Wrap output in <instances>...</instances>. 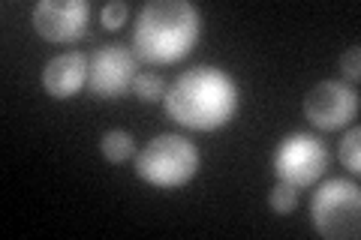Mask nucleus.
Returning a JSON list of instances; mask_svg holds the SVG:
<instances>
[{
	"instance_id": "obj_1",
	"label": "nucleus",
	"mask_w": 361,
	"mask_h": 240,
	"mask_svg": "<svg viewBox=\"0 0 361 240\" xmlns=\"http://www.w3.org/2000/svg\"><path fill=\"white\" fill-rule=\"evenodd\" d=\"M163 106L172 123L196 132H214L232 123L238 111V84L220 66H190L166 87Z\"/></svg>"
},
{
	"instance_id": "obj_2",
	"label": "nucleus",
	"mask_w": 361,
	"mask_h": 240,
	"mask_svg": "<svg viewBox=\"0 0 361 240\" xmlns=\"http://www.w3.org/2000/svg\"><path fill=\"white\" fill-rule=\"evenodd\" d=\"M202 15L187 0H148L133 25V51L151 66H172L196 49Z\"/></svg>"
},
{
	"instance_id": "obj_3",
	"label": "nucleus",
	"mask_w": 361,
	"mask_h": 240,
	"mask_svg": "<svg viewBox=\"0 0 361 240\" xmlns=\"http://www.w3.org/2000/svg\"><path fill=\"white\" fill-rule=\"evenodd\" d=\"M199 171V147L187 135L163 132L135 153V175L157 189H178Z\"/></svg>"
},
{
	"instance_id": "obj_4",
	"label": "nucleus",
	"mask_w": 361,
	"mask_h": 240,
	"mask_svg": "<svg viewBox=\"0 0 361 240\" xmlns=\"http://www.w3.org/2000/svg\"><path fill=\"white\" fill-rule=\"evenodd\" d=\"M313 228L329 240H358L361 234V189L349 177H331L310 198Z\"/></svg>"
},
{
	"instance_id": "obj_5",
	"label": "nucleus",
	"mask_w": 361,
	"mask_h": 240,
	"mask_svg": "<svg viewBox=\"0 0 361 240\" xmlns=\"http://www.w3.org/2000/svg\"><path fill=\"white\" fill-rule=\"evenodd\" d=\"M274 175L283 184H292L295 189L313 187L331 165V151L322 139L310 132H292L274 151Z\"/></svg>"
},
{
	"instance_id": "obj_6",
	"label": "nucleus",
	"mask_w": 361,
	"mask_h": 240,
	"mask_svg": "<svg viewBox=\"0 0 361 240\" xmlns=\"http://www.w3.org/2000/svg\"><path fill=\"white\" fill-rule=\"evenodd\" d=\"M139 72V57L123 42H106L87 54V90L97 99H121Z\"/></svg>"
},
{
	"instance_id": "obj_7",
	"label": "nucleus",
	"mask_w": 361,
	"mask_h": 240,
	"mask_svg": "<svg viewBox=\"0 0 361 240\" xmlns=\"http://www.w3.org/2000/svg\"><path fill=\"white\" fill-rule=\"evenodd\" d=\"M358 114V94L346 82H319L304 96V118L316 130H343Z\"/></svg>"
},
{
	"instance_id": "obj_8",
	"label": "nucleus",
	"mask_w": 361,
	"mask_h": 240,
	"mask_svg": "<svg viewBox=\"0 0 361 240\" xmlns=\"http://www.w3.org/2000/svg\"><path fill=\"white\" fill-rule=\"evenodd\" d=\"M90 25V0H42L33 9V27L49 42H78Z\"/></svg>"
},
{
	"instance_id": "obj_9",
	"label": "nucleus",
	"mask_w": 361,
	"mask_h": 240,
	"mask_svg": "<svg viewBox=\"0 0 361 240\" xmlns=\"http://www.w3.org/2000/svg\"><path fill=\"white\" fill-rule=\"evenodd\" d=\"M42 87L51 99H73L87 87V57L82 51H63L51 57L42 70Z\"/></svg>"
},
{
	"instance_id": "obj_10",
	"label": "nucleus",
	"mask_w": 361,
	"mask_h": 240,
	"mask_svg": "<svg viewBox=\"0 0 361 240\" xmlns=\"http://www.w3.org/2000/svg\"><path fill=\"white\" fill-rule=\"evenodd\" d=\"M99 151H103V156L109 159V163H127V159H133L135 153V139L127 132V130H109L103 139H99Z\"/></svg>"
},
{
	"instance_id": "obj_11",
	"label": "nucleus",
	"mask_w": 361,
	"mask_h": 240,
	"mask_svg": "<svg viewBox=\"0 0 361 240\" xmlns=\"http://www.w3.org/2000/svg\"><path fill=\"white\" fill-rule=\"evenodd\" d=\"M133 94L142 102H160L166 96V82L160 72H139L133 82Z\"/></svg>"
},
{
	"instance_id": "obj_12",
	"label": "nucleus",
	"mask_w": 361,
	"mask_h": 240,
	"mask_svg": "<svg viewBox=\"0 0 361 240\" xmlns=\"http://www.w3.org/2000/svg\"><path fill=\"white\" fill-rule=\"evenodd\" d=\"M358 144H361V130L353 127L341 141V163H343V168L353 171V175L361 171V147Z\"/></svg>"
},
{
	"instance_id": "obj_13",
	"label": "nucleus",
	"mask_w": 361,
	"mask_h": 240,
	"mask_svg": "<svg viewBox=\"0 0 361 240\" xmlns=\"http://www.w3.org/2000/svg\"><path fill=\"white\" fill-rule=\"evenodd\" d=\"M268 204H271V210L274 213H292L298 208V189L292 187V184H280L268 192Z\"/></svg>"
},
{
	"instance_id": "obj_14",
	"label": "nucleus",
	"mask_w": 361,
	"mask_h": 240,
	"mask_svg": "<svg viewBox=\"0 0 361 240\" xmlns=\"http://www.w3.org/2000/svg\"><path fill=\"white\" fill-rule=\"evenodd\" d=\"M103 27L106 30H118V27H123L127 25V18H130V6L123 4V0H111V4H106L103 6Z\"/></svg>"
},
{
	"instance_id": "obj_15",
	"label": "nucleus",
	"mask_w": 361,
	"mask_h": 240,
	"mask_svg": "<svg viewBox=\"0 0 361 240\" xmlns=\"http://www.w3.org/2000/svg\"><path fill=\"white\" fill-rule=\"evenodd\" d=\"M341 72L346 82H358L361 78V51H358V45H353L343 57H341Z\"/></svg>"
}]
</instances>
